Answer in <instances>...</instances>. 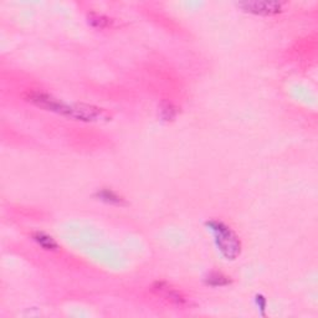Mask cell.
<instances>
[{
  "label": "cell",
  "instance_id": "5",
  "mask_svg": "<svg viewBox=\"0 0 318 318\" xmlns=\"http://www.w3.org/2000/svg\"><path fill=\"white\" fill-rule=\"evenodd\" d=\"M154 291H157L158 293L164 294V296H166L168 300H170V301H172V302L178 303V305H182V303L185 302L184 297L182 296V294L179 293L178 291H175V290H173V288L168 287L167 285L162 284V282H158V284L155 285Z\"/></svg>",
  "mask_w": 318,
  "mask_h": 318
},
{
  "label": "cell",
  "instance_id": "7",
  "mask_svg": "<svg viewBox=\"0 0 318 318\" xmlns=\"http://www.w3.org/2000/svg\"><path fill=\"white\" fill-rule=\"evenodd\" d=\"M88 22H90L93 26H96V28H100V29L107 28V26H110L112 23L108 17L101 15V14H91L90 20H88Z\"/></svg>",
  "mask_w": 318,
  "mask_h": 318
},
{
  "label": "cell",
  "instance_id": "4",
  "mask_svg": "<svg viewBox=\"0 0 318 318\" xmlns=\"http://www.w3.org/2000/svg\"><path fill=\"white\" fill-rule=\"evenodd\" d=\"M32 239H34V241L37 245L43 247V249L49 250V251H56V250L58 249V244L56 243L55 239L43 231L34 232V234H32Z\"/></svg>",
  "mask_w": 318,
  "mask_h": 318
},
{
  "label": "cell",
  "instance_id": "8",
  "mask_svg": "<svg viewBox=\"0 0 318 318\" xmlns=\"http://www.w3.org/2000/svg\"><path fill=\"white\" fill-rule=\"evenodd\" d=\"M98 195L102 200H105V202H107V203H112V204H121V203H122V198L117 195L116 193H113L112 190L105 189V190L100 191Z\"/></svg>",
  "mask_w": 318,
  "mask_h": 318
},
{
  "label": "cell",
  "instance_id": "2",
  "mask_svg": "<svg viewBox=\"0 0 318 318\" xmlns=\"http://www.w3.org/2000/svg\"><path fill=\"white\" fill-rule=\"evenodd\" d=\"M210 226L215 232V237H216L220 251L228 259L236 257L240 254V241H239L236 235L223 223L213 222L210 223Z\"/></svg>",
  "mask_w": 318,
  "mask_h": 318
},
{
  "label": "cell",
  "instance_id": "1",
  "mask_svg": "<svg viewBox=\"0 0 318 318\" xmlns=\"http://www.w3.org/2000/svg\"><path fill=\"white\" fill-rule=\"evenodd\" d=\"M25 100L36 107L55 112L61 116L76 121L93 122V121L107 118V113L102 108L90 105H70L61 101L60 98H56L52 95L40 92V91H29L25 93Z\"/></svg>",
  "mask_w": 318,
  "mask_h": 318
},
{
  "label": "cell",
  "instance_id": "3",
  "mask_svg": "<svg viewBox=\"0 0 318 318\" xmlns=\"http://www.w3.org/2000/svg\"><path fill=\"white\" fill-rule=\"evenodd\" d=\"M239 7L256 15H275L282 11V4L276 2H245Z\"/></svg>",
  "mask_w": 318,
  "mask_h": 318
},
{
  "label": "cell",
  "instance_id": "6",
  "mask_svg": "<svg viewBox=\"0 0 318 318\" xmlns=\"http://www.w3.org/2000/svg\"><path fill=\"white\" fill-rule=\"evenodd\" d=\"M231 282V280L228 277V276L223 275V273H211V275L208 276L207 279V284L210 285V286L217 287V286H226Z\"/></svg>",
  "mask_w": 318,
  "mask_h": 318
}]
</instances>
